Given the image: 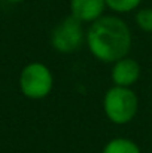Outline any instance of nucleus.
I'll list each match as a JSON object with an SVG mask.
<instances>
[{"label":"nucleus","instance_id":"1","mask_svg":"<svg viewBox=\"0 0 152 153\" xmlns=\"http://www.w3.org/2000/svg\"><path fill=\"white\" fill-rule=\"evenodd\" d=\"M131 31L124 19L115 15H103L91 22L85 42L94 58L113 64L128 55L131 49Z\"/></svg>","mask_w":152,"mask_h":153},{"label":"nucleus","instance_id":"2","mask_svg":"<svg viewBox=\"0 0 152 153\" xmlns=\"http://www.w3.org/2000/svg\"><path fill=\"white\" fill-rule=\"evenodd\" d=\"M139 100L131 88L113 85L103 98V110L106 117L116 125L131 122L137 113Z\"/></svg>","mask_w":152,"mask_h":153},{"label":"nucleus","instance_id":"3","mask_svg":"<svg viewBox=\"0 0 152 153\" xmlns=\"http://www.w3.org/2000/svg\"><path fill=\"white\" fill-rule=\"evenodd\" d=\"M19 89L30 100H42L48 97L54 86V76L43 62L27 64L19 74Z\"/></svg>","mask_w":152,"mask_h":153},{"label":"nucleus","instance_id":"4","mask_svg":"<svg viewBox=\"0 0 152 153\" xmlns=\"http://www.w3.org/2000/svg\"><path fill=\"white\" fill-rule=\"evenodd\" d=\"M85 36L87 33L82 28V22L69 15L54 27L51 33V46L60 53H70L81 48Z\"/></svg>","mask_w":152,"mask_h":153},{"label":"nucleus","instance_id":"5","mask_svg":"<svg viewBox=\"0 0 152 153\" xmlns=\"http://www.w3.org/2000/svg\"><path fill=\"white\" fill-rule=\"evenodd\" d=\"M140 74H142L140 64L130 56H124L118 59L116 62H113L112 71H110L113 85L125 86V88H131L134 83H137V80L140 79Z\"/></svg>","mask_w":152,"mask_h":153},{"label":"nucleus","instance_id":"6","mask_svg":"<svg viewBox=\"0 0 152 153\" xmlns=\"http://www.w3.org/2000/svg\"><path fill=\"white\" fill-rule=\"evenodd\" d=\"M106 7V0H70V15L82 24L99 19Z\"/></svg>","mask_w":152,"mask_h":153},{"label":"nucleus","instance_id":"7","mask_svg":"<svg viewBox=\"0 0 152 153\" xmlns=\"http://www.w3.org/2000/svg\"><path fill=\"white\" fill-rule=\"evenodd\" d=\"M101 153H142L140 147L130 138H124V137H118V138H112L109 143H106V146L103 147Z\"/></svg>","mask_w":152,"mask_h":153},{"label":"nucleus","instance_id":"8","mask_svg":"<svg viewBox=\"0 0 152 153\" xmlns=\"http://www.w3.org/2000/svg\"><path fill=\"white\" fill-rule=\"evenodd\" d=\"M142 0H106V6L116 13H127L140 6Z\"/></svg>","mask_w":152,"mask_h":153},{"label":"nucleus","instance_id":"9","mask_svg":"<svg viewBox=\"0 0 152 153\" xmlns=\"http://www.w3.org/2000/svg\"><path fill=\"white\" fill-rule=\"evenodd\" d=\"M136 24L140 30L152 33V7H142L136 12Z\"/></svg>","mask_w":152,"mask_h":153},{"label":"nucleus","instance_id":"10","mask_svg":"<svg viewBox=\"0 0 152 153\" xmlns=\"http://www.w3.org/2000/svg\"><path fill=\"white\" fill-rule=\"evenodd\" d=\"M6 1H9V3H22L25 0H6Z\"/></svg>","mask_w":152,"mask_h":153}]
</instances>
